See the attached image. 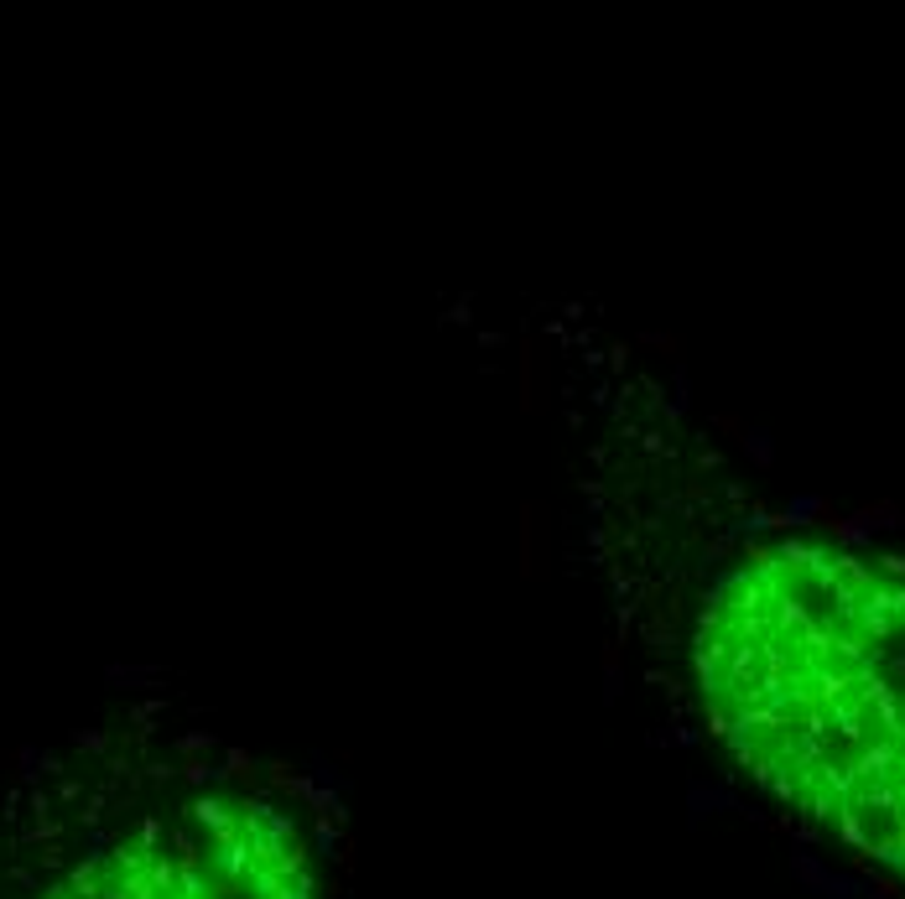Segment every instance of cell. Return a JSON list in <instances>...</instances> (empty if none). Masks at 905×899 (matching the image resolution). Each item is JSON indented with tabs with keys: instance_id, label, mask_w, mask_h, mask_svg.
<instances>
[{
	"instance_id": "obj_2",
	"label": "cell",
	"mask_w": 905,
	"mask_h": 899,
	"mask_svg": "<svg viewBox=\"0 0 905 899\" xmlns=\"http://www.w3.org/2000/svg\"><path fill=\"white\" fill-rule=\"evenodd\" d=\"M339 796L177 707H131L0 785V899H349Z\"/></svg>"
},
{
	"instance_id": "obj_1",
	"label": "cell",
	"mask_w": 905,
	"mask_h": 899,
	"mask_svg": "<svg viewBox=\"0 0 905 899\" xmlns=\"http://www.w3.org/2000/svg\"><path fill=\"white\" fill-rule=\"evenodd\" d=\"M682 655L713 744L905 889V562L807 531L744 536L697 583Z\"/></svg>"
}]
</instances>
